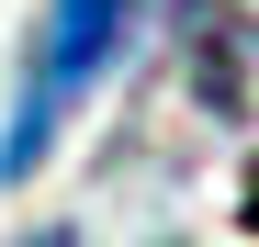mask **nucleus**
I'll list each match as a JSON object with an SVG mask.
<instances>
[{
    "mask_svg": "<svg viewBox=\"0 0 259 247\" xmlns=\"http://www.w3.org/2000/svg\"><path fill=\"white\" fill-rule=\"evenodd\" d=\"M124 23H136V0H46V34H34V68H23V101L0 124V180H34L57 146V124L79 112L113 79L124 56Z\"/></svg>",
    "mask_w": 259,
    "mask_h": 247,
    "instance_id": "obj_1",
    "label": "nucleus"
},
{
    "mask_svg": "<svg viewBox=\"0 0 259 247\" xmlns=\"http://www.w3.org/2000/svg\"><path fill=\"white\" fill-rule=\"evenodd\" d=\"M181 79H192V101L226 124V135H259V23L248 12L181 0Z\"/></svg>",
    "mask_w": 259,
    "mask_h": 247,
    "instance_id": "obj_2",
    "label": "nucleus"
}]
</instances>
